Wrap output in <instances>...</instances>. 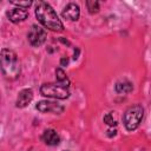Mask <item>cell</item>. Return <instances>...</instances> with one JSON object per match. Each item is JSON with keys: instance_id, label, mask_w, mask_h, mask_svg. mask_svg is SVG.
Returning <instances> with one entry per match:
<instances>
[{"instance_id": "1", "label": "cell", "mask_w": 151, "mask_h": 151, "mask_svg": "<svg viewBox=\"0 0 151 151\" xmlns=\"http://www.w3.org/2000/svg\"><path fill=\"white\" fill-rule=\"evenodd\" d=\"M35 15L44 27L54 32H61L64 29L63 22L50 4L45 1H38L35 4Z\"/></svg>"}, {"instance_id": "2", "label": "cell", "mask_w": 151, "mask_h": 151, "mask_svg": "<svg viewBox=\"0 0 151 151\" xmlns=\"http://www.w3.org/2000/svg\"><path fill=\"white\" fill-rule=\"evenodd\" d=\"M1 70L6 78L15 79L20 73V64L15 52L8 48H2L0 54Z\"/></svg>"}, {"instance_id": "3", "label": "cell", "mask_w": 151, "mask_h": 151, "mask_svg": "<svg viewBox=\"0 0 151 151\" xmlns=\"http://www.w3.org/2000/svg\"><path fill=\"white\" fill-rule=\"evenodd\" d=\"M143 116H144V109L142 107V105H133V106H130L125 113H124V118H123V122H124V125L126 127L127 131H133L136 130L142 119H143Z\"/></svg>"}, {"instance_id": "4", "label": "cell", "mask_w": 151, "mask_h": 151, "mask_svg": "<svg viewBox=\"0 0 151 151\" xmlns=\"http://www.w3.org/2000/svg\"><path fill=\"white\" fill-rule=\"evenodd\" d=\"M40 93L44 97L47 98H54V99H66L70 96V92L66 87L59 85V84H44L40 87Z\"/></svg>"}, {"instance_id": "5", "label": "cell", "mask_w": 151, "mask_h": 151, "mask_svg": "<svg viewBox=\"0 0 151 151\" xmlns=\"http://www.w3.org/2000/svg\"><path fill=\"white\" fill-rule=\"evenodd\" d=\"M46 38H47L46 31L38 25H32V27L27 33V40L33 47L41 46L46 41Z\"/></svg>"}, {"instance_id": "6", "label": "cell", "mask_w": 151, "mask_h": 151, "mask_svg": "<svg viewBox=\"0 0 151 151\" xmlns=\"http://www.w3.org/2000/svg\"><path fill=\"white\" fill-rule=\"evenodd\" d=\"M37 110L40 112H52V113H61L64 111V106L51 100H41L37 104Z\"/></svg>"}, {"instance_id": "7", "label": "cell", "mask_w": 151, "mask_h": 151, "mask_svg": "<svg viewBox=\"0 0 151 151\" xmlns=\"http://www.w3.org/2000/svg\"><path fill=\"white\" fill-rule=\"evenodd\" d=\"M61 15L64 19H67V20H71V21H76L79 19V15H80V8L77 4L74 2H70L65 6V8L63 9L61 12Z\"/></svg>"}, {"instance_id": "8", "label": "cell", "mask_w": 151, "mask_h": 151, "mask_svg": "<svg viewBox=\"0 0 151 151\" xmlns=\"http://www.w3.org/2000/svg\"><path fill=\"white\" fill-rule=\"evenodd\" d=\"M7 18L9 19V21L14 22V24H18V22H21L24 21L27 15H28V11L25 9V8H20V7H15V8H12V9H8L7 13H6Z\"/></svg>"}, {"instance_id": "9", "label": "cell", "mask_w": 151, "mask_h": 151, "mask_svg": "<svg viewBox=\"0 0 151 151\" xmlns=\"http://www.w3.org/2000/svg\"><path fill=\"white\" fill-rule=\"evenodd\" d=\"M33 99V91L31 88H24L19 92L18 94V98H17V107H25L27 106Z\"/></svg>"}, {"instance_id": "10", "label": "cell", "mask_w": 151, "mask_h": 151, "mask_svg": "<svg viewBox=\"0 0 151 151\" xmlns=\"http://www.w3.org/2000/svg\"><path fill=\"white\" fill-rule=\"evenodd\" d=\"M41 139H42V142H44L46 145H50V146L58 145L59 142H60L59 134H58L57 131L53 130V129H47V130H45L44 133H42V136H41Z\"/></svg>"}, {"instance_id": "11", "label": "cell", "mask_w": 151, "mask_h": 151, "mask_svg": "<svg viewBox=\"0 0 151 151\" xmlns=\"http://www.w3.org/2000/svg\"><path fill=\"white\" fill-rule=\"evenodd\" d=\"M114 88H116V92L125 94V93H130V92L133 90V86H132V83H131V81L124 79V80L117 81Z\"/></svg>"}, {"instance_id": "12", "label": "cell", "mask_w": 151, "mask_h": 151, "mask_svg": "<svg viewBox=\"0 0 151 151\" xmlns=\"http://www.w3.org/2000/svg\"><path fill=\"white\" fill-rule=\"evenodd\" d=\"M55 78H57V84L64 86V87H68L70 86V80L66 76V73L61 70V68H57L55 70Z\"/></svg>"}, {"instance_id": "13", "label": "cell", "mask_w": 151, "mask_h": 151, "mask_svg": "<svg viewBox=\"0 0 151 151\" xmlns=\"http://www.w3.org/2000/svg\"><path fill=\"white\" fill-rule=\"evenodd\" d=\"M86 6H87V9L91 14L93 13H97L99 11V2L96 1V0H88L86 1Z\"/></svg>"}, {"instance_id": "14", "label": "cell", "mask_w": 151, "mask_h": 151, "mask_svg": "<svg viewBox=\"0 0 151 151\" xmlns=\"http://www.w3.org/2000/svg\"><path fill=\"white\" fill-rule=\"evenodd\" d=\"M11 4L12 5H14V6H17V7H20V8H28L31 5H32V1H28V0H26V1H11Z\"/></svg>"}, {"instance_id": "15", "label": "cell", "mask_w": 151, "mask_h": 151, "mask_svg": "<svg viewBox=\"0 0 151 151\" xmlns=\"http://www.w3.org/2000/svg\"><path fill=\"white\" fill-rule=\"evenodd\" d=\"M104 122H105L107 125H110V126H116V125H117V122L113 119L112 113H106V114L104 116Z\"/></svg>"}]
</instances>
